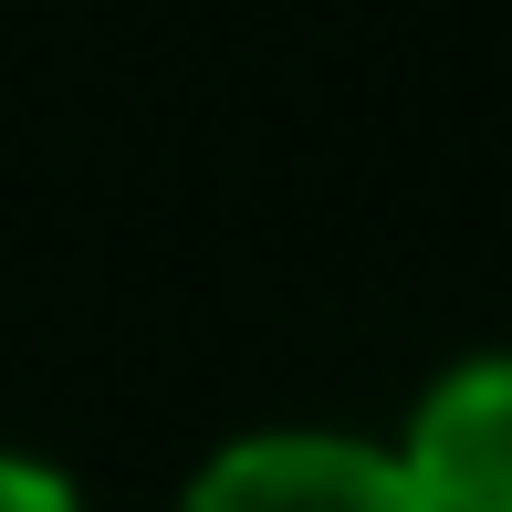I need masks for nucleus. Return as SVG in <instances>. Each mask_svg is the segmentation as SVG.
<instances>
[{
	"mask_svg": "<svg viewBox=\"0 0 512 512\" xmlns=\"http://www.w3.org/2000/svg\"><path fill=\"white\" fill-rule=\"evenodd\" d=\"M178 512H429V502L398 471L387 429L262 418V429H230L189 460Z\"/></svg>",
	"mask_w": 512,
	"mask_h": 512,
	"instance_id": "nucleus-1",
	"label": "nucleus"
},
{
	"mask_svg": "<svg viewBox=\"0 0 512 512\" xmlns=\"http://www.w3.org/2000/svg\"><path fill=\"white\" fill-rule=\"evenodd\" d=\"M0 512H95V502H84V481L63 471L53 450H21V439H0Z\"/></svg>",
	"mask_w": 512,
	"mask_h": 512,
	"instance_id": "nucleus-3",
	"label": "nucleus"
},
{
	"mask_svg": "<svg viewBox=\"0 0 512 512\" xmlns=\"http://www.w3.org/2000/svg\"><path fill=\"white\" fill-rule=\"evenodd\" d=\"M387 450L429 512H512V345H471L429 366Z\"/></svg>",
	"mask_w": 512,
	"mask_h": 512,
	"instance_id": "nucleus-2",
	"label": "nucleus"
}]
</instances>
